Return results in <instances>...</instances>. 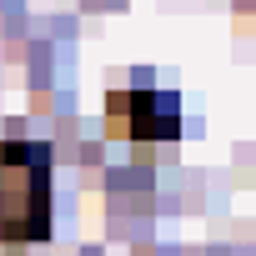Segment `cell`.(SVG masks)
Masks as SVG:
<instances>
[{
  "label": "cell",
  "mask_w": 256,
  "mask_h": 256,
  "mask_svg": "<svg viewBox=\"0 0 256 256\" xmlns=\"http://www.w3.org/2000/svg\"><path fill=\"white\" fill-rule=\"evenodd\" d=\"M50 236V151L40 141H0V246Z\"/></svg>",
  "instance_id": "obj_1"
},
{
  "label": "cell",
  "mask_w": 256,
  "mask_h": 256,
  "mask_svg": "<svg viewBox=\"0 0 256 256\" xmlns=\"http://www.w3.org/2000/svg\"><path fill=\"white\" fill-rule=\"evenodd\" d=\"M106 126L131 141H171L181 131V100L161 90H116L106 100Z\"/></svg>",
  "instance_id": "obj_2"
}]
</instances>
